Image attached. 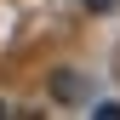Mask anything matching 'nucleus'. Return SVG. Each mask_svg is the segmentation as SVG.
Masks as SVG:
<instances>
[{"label": "nucleus", "instance_id": "f257e3e1", "mask_svg": "<svg viewBox=\"0 0 120 120\" xmlns=\"http://www.w3.org/2000/svg\"><path fill=\"white\" fill-rule=\"evenodd\" d=\"M0 114H6V109H0Z\"/></svg>", "mask_w": 120, "mask_h": 120}]
</instances>
